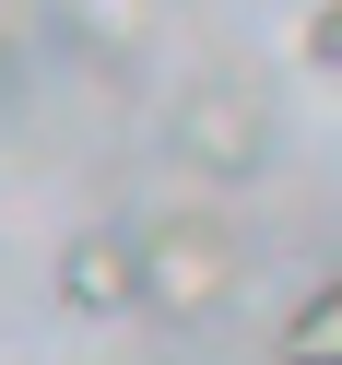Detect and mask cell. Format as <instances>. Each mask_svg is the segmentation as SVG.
Masks as SVG:
<instances>
[{"instance_id":"5","label":"cell","mask_w":342,"mask_h":365,"mask_svg":"<svg viewBox=\"0 0 342 365\" xmlns=\"http://www.w3.org/2000/svg\"><path fill=\"white\" fill-rule=\"evenodd\" d=\"M271 365H307V354H271Z\"/></svg>"},{"instance_id":"4","label":"cell","mask_w":342,"mask_h":365,"mask_svg":"<svg viewBox=\"0 0 342 365\" xmlns=\"http://www.w3.org/2000/svg\"><path fill=\"white\" fill-rule=\"evenodd\" d=\"M283 354H307V365H342V283H318L307 307H295V330H283Z\"/></svg>"},{"instance_id":"3","label":"cell","mask_w":342,"mask_h":365,"mask_svg":"<svg viewBox=\"0 0 342 365\" xmlns=\"http://www.w3.org/2000/svg\"><path fill=\"white\" fill-rule=\"evenodd\" d=\"M189 153L213 177H248V165H260V95H236V83L189 95Z\"/></svg>"},{"instance_id":"2","label":"cell","mask_w":342,"mask_h":365,"mask_svg":"<svg viewBox=\"0 0 342 365\" xmlns=\"http://www.w3.org/2000/svg\"><path fill=\"white\" fill-rule=\"evenodd\" d=\"M59 307L71 318H142V236L83 224V236L59 247Z\"/></svg>"},{"instance_id":"1","label":"cell","mask_w":342,"mask_h":365,"mask_svg":"<svg viewBox=\"0 0 342 365\" xmlns=\"http://www.w3.org/2000/svg\"><path fill=\"white\" fill-rule=\"evenodd\" d=\"M236 236H224L213 212H189V224H154L142 236V318H177V330H201V318L236 294Z\"/></svg>"}]
</instances>
